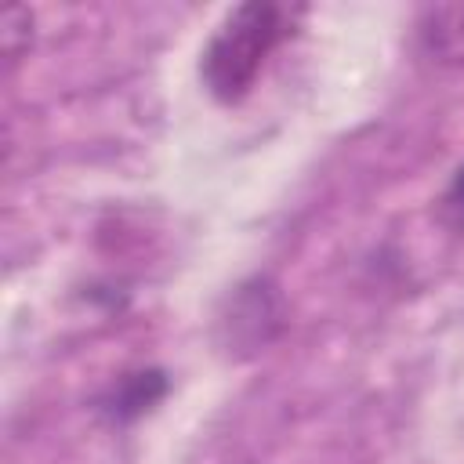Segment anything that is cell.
Here are the masks:
<instances>
[{
  "label": "cell",
  "instance_id": "obj_3",
  "mask_svg": "<svg viewBox=\"0 0 464 464\" xmlns=\"http://www.w3.org/2000/svg\"><path fill=\"white\" fill-rule=\"evenodd\" d=\"M420 47L442 69H464V4H435L420 14Z\"/></svg>",
  "mask_w": 464,
  "mask_h": 464
},
{
  "label": "cell",
  "instance_id": "obj_6",
  "mask_svg": "<svg viewBox=\"0 0 464 464\" xmlns=\"http://www.w3.org/2000/svg\"><path fill=\"white\" fill-rule=\"evenodd\" d=\"M442 218L450 221V228L464 232V167L453 174V181L442 196Z\"/></svg>",
  "mask_w": 464,
  "mask_h": 464
},
{
  "label": "cell",
  "instance_id": "obj_2",
  "mask_svg": "<svg viewBox=\"0 0 464 464\" xmlns=\"http://www.w3.org/2000/svg\"><path fill=\"white\" fill-rule=\"evenodd\" d=\"M283 323H286V304L279 286L268 276H254V279H243L221 301L214 315V337L225 355L250 359L283 334Z\"/></svg>",
  "mask_w": 464,
  "mask_h": 464
},
{
  "label": "cell",
  "instance_id": "obj_4",
  "mask_svg": "<svg viewBox=\"0 0 464 464\" xmlns=\"http://www.w3.org/2000/svg\"><path fill=\"white\" fill-rule=\"evenodd\" d=\"M163 388H167V381H163L156 370L123 377V381H120V388L112 392V417L130 420V417L145 413V410L163 395Z\"/></svg>",
  "mask_w": 464,
  "mask_h": 464
},
{
  "label": "cell",
  "instance_id": "obj_1",
  "mask_svg": "<svg viewBox=\"0 0 464 464\" xmlns=\"http://www.w3.org/2000/svg\"><path fill=\"white\" fill-rule=\"evenodd\" d=\"M286 33H290V7L283 4L250 0V4L232 7L214 29L199 58V76L210 98L225 105L246 98L268 54L279 47Z\"/></svg>",
  "mask_w": 464,
  "mask_h": 464
},
{
  "label": "cell",
  "instance_id": "obj_5",
  "mask_svg": "<svg viewBox=\"0 0 464 464\" xmlns=\"http://www.w3.org/2000/svg\"><path fill=\"white\" fill-rule=\"evenodd\" d=\"M4 58L14 65L22 58V51H29V40H33V14L25 7H7L4 18Z\"/></svg>",
  "mask_w": 464,
  "mask_h": 464
}]
</instances>
